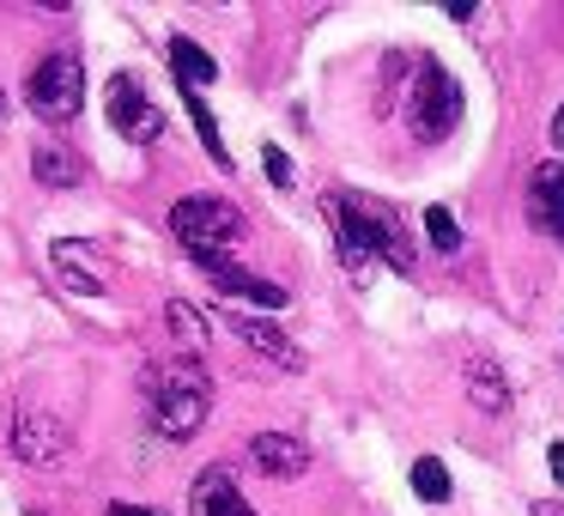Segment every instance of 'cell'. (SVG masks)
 Segmentation results:
<instances>
[{
  "mask_svg": "<svg viewBox=\"0 0 564 516\" xmlns=\"http://www.w3.org/2000/svg\"><path fill=\"white\" fill-rule=\"evenodd\" d=\"M147 413L159 426V438L188 443L213 413V377L200 370V358H159L147 365Z\"/></svg>",
  "mask_w": 564,
  "mask_h": 516,
  "instance_id": "obj_1",
  "label": "cell"
},
{
  "mask_svg": "<svg viewBox=\"0 0 564 516\" xmlns=\"http://www.w3.org/2000/svg\"><path fill=\"white\" fill-rule=\"evenodd\" d=\"M171 237L195 261H225V249L243 244V213L225 195H183L171 207Z\"/></svg>",
  "mask_w": 564,
  "mask_h": 516,
  "instance_id": "obj_2",
  "label": "cell"
},
{
  "mask_svg": "<svg viewBox=\"0 0 564 516\" xmlns=\"http://www.w3.org/2000/svg\"><path fill=\"white\" fill-rule=\"evenodd\" d=\"M25 104L50 128H67L79 110H86V62H79L74 50H50L25 79Z\"/></svg>",
  "mask_w": 564,
  "mask_h": 516,
  "instance_id": "obj_3",
  "label": "cell"
},
{
  "mask_svg": "<svg viewBox=\"0 0 564 516\" xmlns=\"http://www.w3.org/2000/svg\"><path fill=\"white\" fill-rule=\"evenodd\" d=\"M462 122V86L443 74V62H419V79H413V104H406V128H413L419 147H437V140L455 135Z\"/></svg>",
  "mask_w": 564,
  "mask_h": 516,
  "instance_id": "obj_4",
  "label": "cell"
},
{
  "mask_svg": "<svg viewBox=\"0 0 564 516\" xmlns=\"http://www.w3.org/2000/svg\"><path fill=\"white\" fill-rule=\"evenodd\" d=\"M340 201H346V213L365 225L377 261H389L394 273H413V268H419V244H413V232L394 219V207H382V201H370V195H340Z\"/></svg>",
  "mask_w": 564,
  "mask_h": 516,
  "instance_id": "obj_5",
  "label": "cell"
},
{
  "mask_svg": "<svg viewBox=\"0 0 564 516\" xmlns=\"http://www.w3.org/2000/svg\"><path fill=\"white\" fill-rule=\"evenodd\" d=\"M104 116H110V128L122 140H134V147H152V140L164 135V110L147 98V86H140L134 74L110 79V92H104Z\"/></svg>",
  "mask_w": 564,
  "mask_h": 516,
  "instance_id": "obj_6",
  "label": "cell"
},
{
  "mask_svg": "<svg viewBox=\"0 0 564 516\" xmlns=\"http://www.w3.org/2000/svg\"><path fill=\"white\" fill-rule=\"evenodd\" d=\"M13 455L25 467H55L67 455V426L43 407H19L13 413Z\"/></svg>",
  "mask_w": 564,
  "mask_h": 516,
  "instance_id": "obj_7",
  "label": "cell"
},
{
  "mask_svg": "<svg viewBox=\"0 0 564 516\" xmlns=\"http://www.w3.org/2000/svg\"><path fill=\"white\" fill-rule=\"evenodd\" d=\"M322 213H328V232H334V249H340V268L352 273L358 286L370 280V268H377V249H370V237H365V225L346 213V201L340 195H328L322 201Z\"/></svg>",
  "mask_w": 564,
  "mask_h": 516,
  "instance_id": "obj_8",
  "label": "cell"
},
{
  "mask_svg": "<svg viewBox=\"0 0 564 516\" xmlns=\"http://www.w3.org/2000/svg\"><path fill=\"white\" fill-rule=\"evenodd\" d=\"M200 268H207V280L219 286L225 298H243V304H256V310H285V304H292L285 286H273V280H261V273L237 268L231 256H225V261H200Z\"/></svg>",
  "mask_w": 564,
  "mask_h": 516,
  "instance_id": "obj_9",
  "label": "cell"
},
{
  "mask_svg": "<svg viewBox=\"0 0 564 516\" xmlns=\"http://www.w3.org/2000/svg\"><path fill=\"white\" fill-rule=\"evenodd\" d=\"M249 462H256L268 480H297L310 467V450H304V438H292V431H256V438H249Z\"/></svg>",
  "mask_w": 564,
  "mask_h": 516,
  "instance_id": "obj_10",
  "label": "cell"
},
{
  "mask_svg": "<svg viewBox=\"0 0 564 516\" xmlns=\"http://www.w3.org/2000/svg\"><path fill=\"white\" fill-rule=\"evenodd\" d=\"M231 334L249 346V353L268 358V365H280V370H304V346H297L285 329H273V322H261V316H231Z\"/></svg>",
  "mask_w": 564,
  "mask_h": 516,
  "instance_id": "obj_11",
  "label": "cell"
},
{
  "mask_svg": "<svg viewBox=\"0 0 564 516\" xmlns=\"http://www.w3.org/2000/svg\"><path fill=\"white\" fill-rule=\"evenodd\" d=\"M188 516H256V510L225 467H200L195 486H188Z\"/></svg>",
  "mask_w": 564,
  "mask_h": 516,
  "instance_id": "obj_12",
  "label": "cell"
},
{
  "mask_svg": "<svg viewBox=\"0 0 564 516\" xmlns=\"http://www.w3.org/2000/svg\"><path fill=\"white\" fill-rule=\"evenodd\" d=\"M528 219H534V232L564 237V164H540L528 176Z\"/></svg>",
  "mask_w": 564,
  "mask_h": 516,
  "instance_id": "obj_13",
  "label": "cell"
},
{
  "mask_svg": "<svg viewBox=\"0 0 564 516\" xmlns=\"http://www.w3.org/2000/svg\"><path fill=\"white\" fill-rule=\"evenodd\" d=\"M462 383H467V395H474L479 413H491V419L510 413V383L498 377V365H491V358H467Z\"/></svg>",
  "mask_w": 564,
  "mask_h": 516,
  "instance_id": "obj_14",
  "label": "cell"
},
{
  "mask_svg": "<svg viewBox=\"0 0 564 516\" xmlns=\"http://www.w3.org/2000/svg\"><path fill=\"white\" fill-rule=\"evenodd\" d=\"M171 74H176V86H183V92H200V86H213V79H219V62H213L200 43L171 37Z\"/></svg>",
  "mask_w": 564,
  "mask_h": 516,
  "instance_id": "obj_15",
  "label": "cell"
},
{
  "mask_svg": "<svg viewBox=\"0 0 564 516\" xmlns=\"http://www.w3.org/2000/svg\"><path fill=\"white\" fill-rule=\"evenodd\" d=\"M31 176L50 183V189H74L79 176H86V164H79L74 152H62V147H37L31 152Z\"/></svg>",
  "mask_w": 564,
  "mask_h": 516,
  "instance_id": "obj_16",
  "label": "cell"
},
{
  "mask_svg": "<svg viewBox=\"0 0 564 516\" xmlns=\"http://www.w3.org/2000/svg\"><path fill=\"white\" fill-rule=\"evenodd\" d=\"M55 273H62L67 292H86V298H98V292H104L98 268H91V261L79 256V244H55Z\"/></svg>",
  "mask_w": 564,
  "mask_h": 516,
  "instance_id": "obj_17",
  "label": "cell"
},
{
  "mask_svg": "<svg viewBox=\"0 0 564 516\" xmlns=\"http://www.w3.org/2000/svg\"><path fill=\"white\" fill-rule=\"evenodd\" d=\"M164 322H171V334L183 341V353H188V358L207 353V322H200V310H195V304L171 298V304H164Z\"/></svg>",
  "mask_w": 564,
  "mask_h": 516,
  "instance_id": "obj_18",
  "label": "cell"
},
{
  "mask_svg": "<svg viewBox=\"0 0 564 516\" xmlns=\"http://www.w3.org/2000/svg\"><path fill=\"white\" fill-rule=\"evenodd\" d=\"M183 104H188V122H195L200 147L213 152V164H219V171H231V147H225V135H219V122H213V110L200 104V92H183Z\"/></svg>",
  "mask_w": 564,
  "mask_h": 516,
  "instance_id": "obj_19",
  "label": "cell"
},
{
  "mask_svg": "<svg viewBox=\"0 0 564 516\" xmlns=\"http://www.w3.org/2000/svg\"><path fill=\"white\" fill-rule=\"evenodd\" d=\"M413 492L425 504H443V498H449V467H443L437 455H419V462H413Z\"/></svg>",
  "mask_w": 564,
  "mask_h": 516,
  "instance_id": "obj_20",
  "label": "cell"
},
{
  "mask_svg": "<svg viewBox=\"0 0 564 516\" xmlns=\"http://www.w3.org/2000/svg\"><path fill=\"white\" fill-rule=\"evenodd\" d=\"M425 237H431V249L455 256V249H462V225H455V213L449 207H431L425 213Z\"/></svg>",
  "mask_w": 564,
  "mask_h": 516,
  "instance_id": "obj_21",
  "label": "cell"
},
{
  "mask_svg": "<svg viewBox=\"0 0 564 516\" xmlns=\"http://www.w3.org/2000/svg\"><path fill=\"white\" fill-rule=\"evenodd\" d=\"M261 164H268V183H273V189H292V159H285L280 147L261 152Z\"/></svg>",
  "mask_w": 564,
  "mask_h": 516,
  "instance_id": "obj_22",
  "label": "cell"
},
{
  "mask_svg": "<svg viewBox=\"0 0 564 516\" xmlns=\"http://www.w3.org/2000/svg\"><path fill=\"white\" fill-rule=\"evenodd\" d=\"M546 462H552V480L564 486V443H552V450H546Z\"/></svg>",
  "mask_w": 564,
  "mask_h": 516,
  "instance_id": "obj_23",
  "label": "cell"
},
{
  "mask_svg": "<svg viewBox=\"0 0 564 516\" xmlns=\"http://www.w3.org/2000/svg\"><path fill=\"white\" fill-rule=\"evenodd\" d=\"M104 516H159V510H147V504H110Z\"/></svg>",
  "mask_w": 564,
  "mask_h": 516,
  "instance_id": "obj_24",
  "label": "cell"
},
{
  "mask_svg": "<svg viewBox=\"0 0 564 516\" xmlns=\"http://www.w3.org/2000/svg\"><path fill=\"white\" fill-rule=\"evenodd\" d=\"M552 147L564 152V104H558V116H552Z\"/></svg>",
  "mask_w": 564,
  "mask_h": 516,
  "instance_id": "obj_25",
  "label": "cell"
},
{
  "mask_svg": "<svg viewBox=\"0 0 564 516\" xmlns=\"http://www.w3.org/2000/svg\"><path fill=\"white\" fill-rule=\"evenodd\" d=\"M534 516H564V504H540V510Z\"/></svg>",
  "mask_w": 564,
  "mask_h": 516,
  "instance_id": "obj_26",
  "label": "cell"
}]
</instances>
